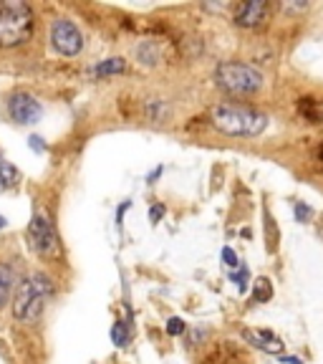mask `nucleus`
<instances>
[{
    "label": "nucleus",
    "instance_id": "f257e3e1",
    "mask_svg": "<svg viewBox=\"0 0 323 364\" xmlns=\"http://www.w3.org/2000/svg\"><path fill=\"white\" fill-rule=\"evenodd\" d=\"M210 122L227 136H258L268 129V117L243 104H217L210 112Z\"/></svg>",
    "mask_w": 323,
    "mask_h": 364
},
{
    "label": "nucleus",
    "instance_id": "f03ea898",
    "mask_svg": "<svg viewBox=\"0 0 323 364\" xmlns=\"http://www.w3.org/2000/svg\"><path fill=\"white\" fill-rule=\"evenodd\" d=\"M53 296V281L45 273H31L28 279H23L16 289V299H13V316L21 324H31L43 314L45 304L51 301Z\"/></svg>",
    "mask_w": 323,
    "mask_h": 364
},
{
    "label": "nucleus",
    "instance_id": "7ed1b4c3",
    "mask_svg": "<svg viewBox=\"0 0 323 364\" xmlns=\"http://www.w3.org/2000/svg\"><path fill=\"white\" fill-rule=\"evenodd\" d=\"M33 36V11L23 0L0 3V48H18Z\"/></svg>",
    "mask_w": 323,
    "mask_h": 364
},
{
    "label": "nucleus",
    "instance_id": "20e7f679",
    "mask_svg": "<svg viewBox=\"0 0 323 364\" xmlns=\"http://www.w3.org/2000/svg\"><path fill=\"white\" fill-rule=\"evenodd\" d=\"M215 81L222 91L235 94V97H250L258 94L265 84L263 74L258 68H253L250 63L243 61H225L215 68Z\"/></svg>",
    "mask_w": 323,
    "mask_h": 364
},
{
    "label": "nucleus",
    "instance_id": "39448f33",
    "mask_svg": "<svg viewBox=\"0 0 323 364\" xmlns=\"http://www.w3.org/2000/svg\"><path fill=\"white\" fill-rule=\"evenodd\" d=\"M28 243L40 258H58L61 253V240H58L53 218L43 208H35L28 223Z\"/></svg>",
    "mask_w": 323,
    "mask_h": 364
},
{
    "label": "nucleus",
    "instance_id": "423d86ee",
    "mask_svg": "<svg viewBox=\"0 0 323 364\" xmlns=\"http://www.w3.org/2000/svg\"><path fill=\"white\" fill-rule=\"evenodd\" d=\"M51 46L61 56H79L84 48V36H81L79 26L68 18H58L51 26Z\"/></svg>",
    "mask_w": 323,
    "mask_h": 364
},
{
    "label": "nucleus",
    "instance_id": "0eeeda50",
    "mask_svg": "<svg viewBox=\"0 0 323 364\" xmlns=\"http://www.w3.org/2000/svg\"><path fill=\"white\" fill-rule=\"evenodd\" d=\"M8 114H11V119L16 124H38L40 117H43V107L35 97H31L28 91H13L11 97H8Z\"/></svg>",
    "mask_w": 323,
    "mask_h": 364
},
{
    "label": "nucleus",
    "instance_id": "6e6552de",
    "mask_svg": "<svg viewBox=\"0 0 323 364\" xmlns=\"http://www.w3.org/2000/svg\"><path fill=\"white\" fill-rule=\"evenodd\" d=\"M268 21V3L253 0V3H243L235 11V23L240 28H258Z\"/></svg>",
    "mask_w": 323,
    "mask_h": 364
},
{
    "label": "nucleus",
    "instance_id": "1a4fd4ad",
    "mask_svg": "<svg viewBox=\"0 0 323 364\" xmlns=\"http://www.w3.org/2000/svg\"><path fill=\"white\" fill-rule=\"evenodd\" d=\"M243 339L253 344L256 349H263L268 354H280L283 352V341L268 329H243Z\"/></svg>",
    "mask_w": 323,
    "mask_h": 364
},
{
    "label": "nucleus",
    "instance_id": "9d476101",
    "mask_svg": "<svg viewBox=\"0 0 323 364\" xmlns=\"http://www.w3.org/2000/svg\"><path fill=\"white\" fill-rule=\"evenodd\" d=\"M13 291H16V268L0 261V309L11 301Z\"/></svg>",
    "mask_w": 323,
    "mask_h": 364
},
{
    "label": "nucleus",
    "instance_id": "9b49d317",
    "mask_svg": "<svg viewBox=\"0 0 323 364\" xmlns=\"http://www.w3.org/2000/svg\"><path fill=\"white\" fill-rule=\"evenodd\" d=\"M124 71H126V61L119 56L106 58V61L94 66V76H114V74H124Z\"/></svg>",
    "mask_w": 323,
    "mask_h": 364
},
{
    "label": "nucleus",
    "instance_id": "f8f14e48",
    "mask_svg": "<svg viewBox=\"0 0 323 364\" xmlns=\"http://www.w3.org/2000/svg\"><path fill=\"white\" fill-rule=\"evenodd\" d=\"M0 175H3V180H6V188H13V185L21 180V172L16 170V165L8 162L3 152H0Z\"/></svg>",
    "mask_w": 323,
    "mask_h": 364
},
{
    "label": "nucleus",
    "instance_id": "ddd939ff",
    "mask_svg": "<svg viewBox=\"0 0 323 364\" xmlns=\"http://www.w3.org/2000/svg\"><path fill=\"white\" fill-rule=\"evenodd\" d=\"M136 56H139V63H147V66H152V63L159 61V51L152 41H144V43L136 48Z\"/></svg>",
    "mask_w": 323,
    "mask_h": 364
},
{
    "label": "nucleus",
    "instance_id": "4468645a",
    "mask_svg": "<svg viewBox=\"0 0 323 364\" xmlns=\"http://www.w3.org/2000/svg\"><path fill=\"white\" fill-rule=\"evenodd\" d=\"M263 218H265L268 250H270V253H275V248H278V225H275V220H273L270 210H265V213H263Z\"/></svg>",
    "mask_w": 323,
    "mask_h": 364
},
{
    "label": "nucleus",
    "instance_id": "2eb2a0df",
    "mask_svg": "<svg viewBox=\"0 0 323 364\" xmlns=\"http://www.w3.org/2000/svg\"><path fill=\"white\" fill-rule=\"evenodd\" d=\"M270 299H273V284L268 279H258L256 289H253V301L263 304V301H270Z\"/></svg>",
    "mask_w": 323,
    "mask_h": 364
},
{
    "label": "nucleus",
    "instance_id": "dca6fc26",
    "mask_svg": "<svg viewBox=\"0 0 323 364\" xmlns=\"http://www.w3.org/2000/svg\"><path fill=\"white\" fill-rule=\"evenodd\" d=\"M111 339L116 347H126V344H129V326H126L124 321H116V324L111 326Z\"/></svg>",
    "mask_w": 323,
    "mask_h": 364
},
{
    "label": "nucleus",
    "instance_id": "f3484780",
    "mask_svg": "<svg viewBox=\"0 0 323 364\" xmlns=\"http://www.w3.org/2000/svg\"><path fill=\"white\" fill-rule=\"evenodd\" d=\"M147 117L152 122H162L167 117V107L159 99H152V102L147 104Z\"/></svg>",
    "mask_w": 323,
    "mask_h": 364
},
{
    "label": "nucleus",
    "instance_id": "a211bd4d",
    "mask_svg": "<svg viewBox=\"0 0 323 364\" xmlns=\"http://www.w3.org/2000/svg\"><path fill=\"white\" fill-rule=\"evenodd\" d=\"M185 331H187V324H185L180 316H172L170 321H167V334L170 336H182Z\"/></svg>",
    "mask_w": 323,
    "mask_h": 364
},
{
    "label": "nucleus",
    "instance_id": "6ab92c4d",
    "mask_svg": "<svg viewBox=\"0 0 323 364\" xmlns=\"http://www.w3.org/2000/svg\"><path fill=\"white\" fill-rule=\"evenodd\" d=\"M222 261H225V266L230 268V271H235V268L240 266V261H238V256H235V250L233 248H222Z\"/></svg>",
    "mask_w": 323,
    "mask_h": 364
},
{
    "label": "nucleus",
    "instance_id": "aec40b11",
    "mask_svg": "<svg viewBox=\"0 0 323 364\" xmlns=\"http://www.w3.org/2000/svg\"><path fill=\"white\" fill-rule=\"evenodd\" d=\"M248 276H250V273H248V268H245V266L240 268L238 273H233V279L238 281V286H240V291H243V294L248 291Z\"/></svg>",
    "mask_w": 323,
    "mask_h": 364
},
{
    "label": "nucleus",
    "instance_id": "412c9836",
    "mask_svg": "<svg viewBox=\"0 0 323 364\" xmlns=\"http://www.w3.org/2000/svg\"><path fill=\"white\" fill-rule=\"evenodd\" d=\"M311 215H313V210H311V208H308V205H303V203L295 205V218H298V220H301V223H306Z\"/></svg>",
    "mask_w": 323,
    "mask_h": 364
},
{
    "label": "nucleus",
    "instance_id": "4be33fe9",
    "mask_svg": "<svg viewBox=\"0 0 323 364\" xmlns=\"http://www.w3.org/2000/svg\"><path fill=\"white\" fill-rule=\"evenodd\" d=\"M162 215H165V208H162V205H154L152 210H149V218H152V223H157Z\"/></svg>",
    "mask_w": 323,
    "mask_h": 364
},
{
    "label": "nucleus",
    "instance_id": "5701e85b",
    "mask_svg": "<svg viewBox=\"0 0 323 364\" xmlns=\"http://www.w3.org/2000/svg\"><path fill=\"white\" fill-rule=\"evenodd\" d=\"M28 142H31V147H33L35 152H43V149H45V144H43V139H40V136H31Z\"/></svg>",
    "mask_w": 323,
    "mask_h": 364
},
{
    "label": "nucleus",
    "instance_id": "b1692460",
    "mask_svg": "<svg viewBox=\"0 0 323 364\" xmlns=\"http://www.w3.org/2000/svg\"><path fill=\"white\" fill-rule=\"evenodd\" d=\"M199 336H204V331H202V329H195L192 334H190V347H195V344H197Z\"/></svg>",
    "mask_w": 323,
    "mask_h": 364
},
{
    "label": "nucleus",
    "instance_id": "393cba45",
    "mask_svg": "<svg viewBox=\"0 0 323 364\" xmlns=\"http://www.w3.org/2000/svg\"><path fill=\"white\" fill-rule=\"evenodd\" d=\"M126 208H129V203H124V205H121V208H119V213H116V223H119V225H121V220H124V210H126Z\"/></svg>",
    "mask_w": 323,
    "mask_h": 364
},
{
    "label": "nucleus",
    "instance_id": "a878e982",
    "mask_svg": "<svg viewBox=\"0 0 323 364\" xmlns=\"http://www.w3.org/2000/svg\"><path fill=\"white\" fill-rule=\"evenodd\" d=\"M159 175H162V167H157V170H154V172H152V175H149V177H147V182H149V185H152V182H154V180H157V177H159Z\"/></svg>",
    "mask_w": 323,
    "mask_h": 364
},
{
    "label": "nucleus",
    "instance_id": "bb28decb",
    "mask_svg": "<svg viewBox=\"0 0 323 364\" xmlns=\"http://www.w3.org/2000/svg\"><path fill=\"white\" fill-rule=\"evenodd\" d=\"M8 225V220H6V218H3V215H0V230H3V228H6Z\"/></svg>",
    "mask_w": 323,
    "mask_h": 364
},
{
    "label": "nucleus",
    "instance_id": "cd10ccee",
    "mask_svg": "<svg viewBox=\"0 0 323 364\" xmlns=\"http://www.w3.org/2000/svg\"><path fill=\"white\" fill-rule=\"evenodd\" d=\"M0 190H8L6 188V180H3V175H0Z\"/></svg>",
    "mask_w": 323,
    "mask_h": 364
}]
</instances>
